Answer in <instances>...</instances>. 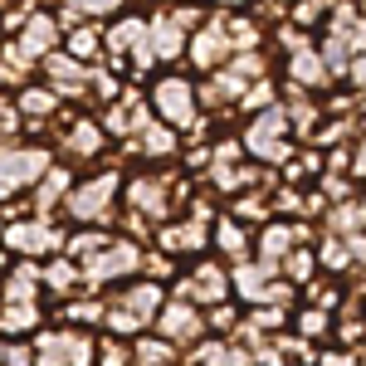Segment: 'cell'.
<instances>
[{"label":"cell","mask_w":366,"mask_h":366,"mask_svg":"<svg viewBox=\"0 0 366 366\" xmlns=\"http://www.w3.org/2000/svg\"><path fill=\"white\" fill-rule=\"evenodd\" d=\"M34 366H93V337L74 332V327H59V332H39L34 342Z\"/></svg>","instance_id":"6da1fadb"},{"label":"cell","mask_w":366,"mask_h":366,"mask_svg":"<svg viewBox=\"0 0 366 366\" xmlns=\"http://www.w3.org/2000/svg\"><path fill=\"white\" fill-rule=\"evenodd\" d=\"M137 269H142V249H137V244H127V239H117V244H103L93 259L79 264V279L98 288V283L127 279V274H137Z\"/></svg>","instance_id":"7a4b0ae2"},{"label":"cell","mask_w":366,"mask_h":366,"mask_svg":"<svg viewBox=\"0 0 366 366\" xmlns=\"http://www.w3.org/2000/svg\"><path fill=\"white\" fill-rule=\"evenodd\" d=\"M0 244L10 254H25V259H39V254L59 249L64 239H59V229H49L44 220H15V225L0 229Z\"/></svg>","instance_id":"3957f363"},{"label":"cell","mask_w":366,"mask_h":366,"mask_svg":"<svg viewBox=\"0 0 366 366\" xmlns=\"http://www.w3.org/2000/svg\"><path fill=\"white\" fill-rule=\"evenodd\" d=\"M157 327H162V342L171 347H186V342H196L205 332V312L196 303H162L157 312Z\"/></svg>","instance_id":"277c9868"},{"label":"cell","mask_w":366,"mask_h":366,"mask_svg":"<svg viewBox=\"0 0 366 366\" xmlns=\"http://www.w3.org/2000/svg\"><path fill=\"white\" fill-rule=\"evenodd\" d=\"M44 167H49L44 152H0V200L15 196V191H25Z\"/></svg>","instance_id":"5b68a950"},{"label":"cell","mask_w":366,"mask_h":366,"mask_svg":"<svg viewBox=\"0 0 366 366\" xmlns=\"http://www.w3.org/2000/svg\"><path fill=\"white\" fill-rule=\"evenodd\" d=\"M176 293H181L176 303H225L229 298V274L220 264H196L191 283H181Z\"/></svg>","instance_id":"8992f818"},{"label":"cell","mask_w":366,"mask_h":366,"mask_svg":"<svg viewBox=\"0 0 366 366\" xmlns=\"http://www.w3.org/2000/svg\"><path fill=\"white\" fill-rule=\"evenodd\" d=\"M117 181L113 176H98V181H84V186H74V196H69V210L79 215V220H98L103 210H108V200H113Z\"/></svg>","instance_id":"52a82bcc"},{"label":"cell","mask_w":366,"mask_h":366,"mask_svg":"<svg viewBox=\"0 0 366 366\" xmlns=\"http://www.w3.org/2000/svg\"><path fill=\"white\" fill-rule=\"evenodd\" d=\"M122 312H132L137 322H157V312H162V303H167V288L162 283H152V279H142V283H132L122 298H113Z\"/></svg>","instance_id":"ba28073f"},{"label":"cell","mask_w":366,"mask_h":366,"mask_svg":"<svg viewBox=\"0 0 366 366\" xmlns=\"http://www.w3.org/2000/svg\"><path fill=\"white\" fill-rule=\"evenodd\" d=\"M157 244H162V254H191L205 244V220H186V225H167L162 234H157Z\"/></svg>","instance_id":"9c48e42d"},{"label":"cell","mask_w":366,"mask_h":366,"mask_svg":"<svg viewBox=\"0 0 366 366\" xmlns=\"http://www.w3.org/2000/svg\"><path fill=\"white\" fill-rule=\"evenodd\" d=\"M283 113H269L264 122H254V132H249V147L259 152V157H274V162H283L288 157V147H283Z\"/></svg>","instance_id":"30bf717a"},{"label":"cell","mask_w":366,"mask_h":366,"mask_svg":"<svg viewBox=\"0 0 366 366\" xmlns=\"http://www.w3.org/2000/svg\"><path fill=\"white\" fill-rule=\"evenodd\" d=\"M157 103H162V117H171L176 127L191 122V88H186V84H176V79L162 84V88H157Z\"/></svg>","instance_id":"8fae6325"},{"label":"cell","mask_w":366,"mask_h":366,"mask_svg":"<svg viewBox=\"0 0 366 366\" xmlns=\"http://www.w3.org/2000/svg\"><path fill=\"white\" fill-rule=\"evenodd\" d=\"M127 352H132V366H176V347L162 337H137Z\"/></svg>","instance_id":"7c38bea8"},{"label":"cell","mask_w":366,"mask_h":366,"mask_svg":"<svg viewBox=\"0 0 366 366\" xmlns=\"http://www.w3.org/2000/svg\"><path fill=\"white\" fill-rule=\"evenodd\" d=\"M34 298H39V269L34 264H20L5 279V303H34Z\"/></svg>","instance_id":"4fadbf2b"},{"label":"cell","mask_w":366,"mask_h":366,"mask_svg":"<svg viewBox=\"0 0 366 366\" xmlns=\"http://www.w3.org/2000/svg\"><path fill=\"white\" fill-rule=\"evenodd\" d=\"M29 327H39V308L34 303H5L0 308V332H29Z\"/></svg>","instance_id":"5bb4252c"},{"label":"cell","mask_w":366,"mask_h":366,"mask_svg":"<svg viewBox=\"0 0 366 366\" xmlns=\"http://www.w3.org/2000/svg\"><path fill=\"white\" fill-rule=\"evenodd\" d=\"M215 244H220L234 264H244V254H249V234H244V225H234V220H220V225H215Z\"/></svg>","instance_id":"9a60e30c"},{"label":"cell","mask_w":366,"mask_h":366,"mask_svg":"<svg viewBox=\"0 0 366 366\" xmlns=\"http://www.w3.org/2000/svg\"><path fill=\"white\" fill-rule=\"evenodd\" d=\"M132 205L137 210H152V215H167V186L162 181H132Z\"/></svg>","instance_id":"2e32d148"},{"label":"cell","mask_w":366,"mask_h":366,"mask_svg":"<svg viewBox=\"0 0 366 366\" xmlns=\"http://www.w3.org/2000/svg\"><path fill=\"white\" fill-rule=\"evenodd\" d=\"M39 283L54 288V293H69L74 283H84V279H79V264H74V259H54L49 269H39Z\"/></svg>","instance_id":"e0dca14e"},{"label":"cell","mask_w":366,"mask_h":366,"mask_svg":"<svg viewBox=\"0 0 366 366\" xmlns=\"http://www.w3.org/2000/svg\"><path fill=\"white\" fill-rule=\"evenodd\" d=\"M293 239H298L293 225H269L264 229V259H259V264H274V269H279V259L293 249Z\"/></svg>","instance_id":"ac0fdd59"},{"label":"cell","mask_w":366,"mask_h":366,"mask_svg":"<svg viewBox=\"0 0 366 366\" xmlns=\"http://www.w3.org/2000/svg\"><path fill=\"white\" fill-rule=\"evenodd\" d=\"M279 264H283V283L293 288V283H308L312 279V264H317V259H312L308 249H288Z\"/></svg>","instance_id":"d6986e66"},{"label":"cell","mask_w":366,"mask_h":366,"mask_svg":"<svg viewBox=\"0 0 366 366\" xmlns=\"http://www.w3.org/2000/svg\"><path fill=\"white\" fill-rule=\"evenodd\" d=\"M93 362L98 366H132V352L122 337H98L93 342Z\"/></svg>","instance_id":"ffe728a7"},{"label":"cell","mask_w":366,"mask_h":366,"mask_svg":"<svg viewBox=\"0 0 366 366\" xmlns=\"http://www.w3.org/2000/svg\"><path fill=\"white\" fill-rule=\"evenodd\" d=\"M312 259H317V264H322L327 274H342V269L352 264V254H347V244H342V239H327V244L312 254Z\"/></svg>","instance_id":"44dd1931"},{"label":"cell","mask_w":366,"mask_h":366,"mask_svg":"<svg viewBox=\"0 0 366 366\" xmlns=\"http://www.w3.org/2000/svg\"><path fill=\"white\" fill-rule=\"evenodd\" d=\"M64 317H69V322H103V317H108V303L84 298V303H69V308H64Z\"/></svg>","instance_id":"7402d4cb"},{"label":"cell","mask_w":366,"mask_h":366,"mask_svg":"<svg viewBox=\"0 0 366 366\" xmlns=\"http://www.w3.org/2000/svg\"><path fill=\"white\" fill-rule=\"evenodd\" d=\"M327 327H332V322H327V312H322V308H308L303 317H298V337H303V342H308V337H322Z\"/></svg>","instance_id":"603a6c76"},{"label":"cell","mask_w":366,"mask_h":366,"mask_svg":"<svg viewBox=\"0 0 366 366\" xmlns=\"http://www.w3.org/2000/svg\"><path fill=\"white\" fill-rule=\"evenodd\" d=\"M64 191H69V171H49V176H44V186H39V205L64 200Z\"/></svg>","instance_id":"cb8c5ba5"},{"label":"cell","mask_w":366,"mask_h":366,"mask_svg":"<svg viewBox=\"0 0 366 366\" xmlns=\"http://www.w3.org/2000/svg\"><path fill=\"white\" fill-rule=\"evenodd\" d=\"M142 269H147V279H152V283H162V279L176 274V264H171L167 254H142Z\"/></svg>","instance_id":"d4e9b609"},{"label":"cell","mask_w":366,"mask_h":366,"mask_svg":"<svg viewBox=\"0 0 366 366\" xmlns=\"http://www.w3.org/2000/svg\"><path fill=\"white\" fill-rule=\"evenodd\" d=\"M49 39H54V25H49V20H34V25H29V34H25V54H39Z\"/></svg>","instance_id":"484cf974"},{"label":"cell","mask_w":366,"mask_h":366,"mask_svg":"<svg viewBox=\"0 0 366 366\" xmlns=\"http://www.w3.org/2000/svg\"><path fill=\"white\" fill-rule=\"evenodd\" d=\"M220 54H225V39H220V34H200L196 39V59L200 64H215Z\"/></svg>","instance_id":"4316f807"},{"label":"cell","mask_w":366,"mask_h":366,"mask_svg":"<svg viewBox=\"0 0 366 366\" xmlns=\"http://www.w3.org/2000/svg\"><path fill=\"white\" fill-rule=\"evenodd\" d=\"M98 127H79V132H74V152H79V157H93V152H98Z\"/></svg>","instance_id":"83f0119b"},{"label":"cell","mask_w":366,"mask_h":366,"mask_svg":"<svg viewBox=\"0 0 366 366\" xmlns=\"http://www.w3.org/2000/svg\"><path fill=\"white\" fill-rule=\"evenodd\" d=\"M312 366H357V352H347V347H337V352H317Z\"/></svg>","instance_id":"f1b7e54d"},{"label":"cell","mask_w":366,"mask_h":366,"mask_svg":"<svg viewBox=\"0 0 366 366\" xmlns=\"http://www.w3.org/2000/svg\"><path fill=\"white\" fill-rule=\"evenodd\" d=\"M157 49H162V54H176V49H181V39H176L171 25H157Z\"/></svg>","instance_id":"f546056e"},{"label":"cell","mask_w":366,"mask_h":366,"mask_svg":"<svg viewBox=\"0 0 366 366\" xmlns=\"http://www.w3.org/2000/svg\"><path fill=\"white\" fill-rule=\"evenodd\" d=\"M0 366H34V357H29V347H5Z\"/></svg>","instance_id":"4dcf8cb0"},{"label":"cell","mask_w":366,"mask_h":366,"mask_svg":"<svg viewBox=\"0 0 366 366\" xmlns=\"http://www.w3.org/2000/svg\"><path fill=\"white\" fill-rule=\"evenodd\" d=\"M298 79H308V84H312V79H322V69H317V59H312V54H298Z\"/></svg>","instance_id":"1f68e13d"},{"label":"cell","mask_w":366,"mask_h":366,"mask_svg":"<svg viewBox=\"0 0 366 366\" xmlns=\"http://www.w3.org/2000/svg\"><path fill=\"white\" fill-rule=\"evenodd\" d=\"M25 108H29V113H49L54 98H49V93H25Z\"/></svg>","instance_id":"d6a6232c"},{"label":"cell","mask_w":366,"mask_h":366,"mask_svg":"<svg viewBox=\"0 0 366 366\" xmlns=\"http://www.w3.org/2000/svg\"><path fill=\"white\" fill-rule=\"evenodd\" d=\"M49 69H54V79H79V64H69V59H49Z\"/></svg>","instance_id":"836d02e7"},{"label":"cell","mask_w":366,"mask_h":366,"mask_svg":"<svg viewBox=\"0 0 366 366\" xmlns=\"http://www.w3.org/2000/svg\"><path fill=\"white\" fill-rule=\"evenodd\" d=\"M147 152H171V132H147Z\"/></svg>","instance_id":"e575fe53"},{"label":"cell","mask_w":366,"mask_h":366,"mask_svg":"<svg viewBox=\"0 0 366 366\" xmlns=\"http://www.w3.org/2000/svg\"><path fill=\"white\" fill-rule=\"evenodd\" d=\"M347 254H352L357 264H366V234H352V239H347Z\"/></svg>","instance_id":"d590c367"},{"label":"cell","mask_w":366,"mask_h":366,"mask_svg":"<svg viewBox=\"0 0 366 366\" xmlns=\"http://www.w3.org/2000/svg\"><path fill=\"white\" fill-rule=\"evenodd\" d=\"M79 5H88V10H113L117 0H79Z\"/></svg>","instance_id":"8d00e7d4"},{"label":"cell","mask_w":366,"mask_h":366,"mask_svg":"<svg viewBox=\"0 0 366 366\" xmlns=\"http://www.w3.org/2000/svg\"><path fill=\"white\" fill-rule=\"evenodd\" d=\"M357 171H362V176H366V152H362V157H357Z\"/></svg>","instance_id":"74e56055"},{"label":"cell","mask_w":366,"mask_h":366,"mask_svg":"<svg viewBox=\"0 0 366 366\" xmlns=\"http://www.w3.org/2000/svg\"><path fill=\"white\" fill-rule=\"evenodd\" d=\"M0 229H5V225H0Z\"/></svg>","instance_id":"f35d334b"}]
</instances>
